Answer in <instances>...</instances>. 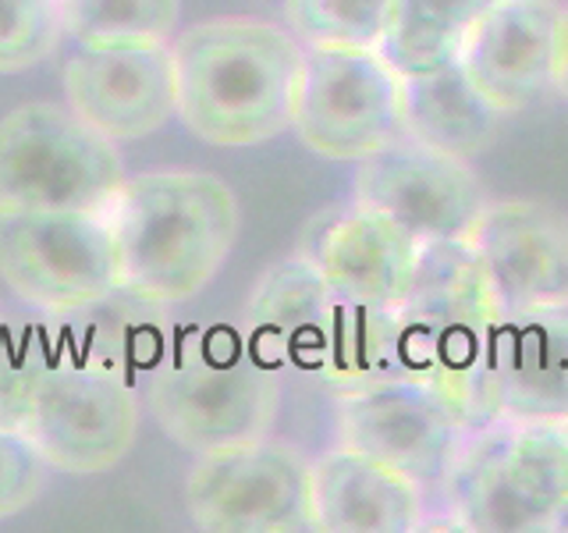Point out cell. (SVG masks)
<instances>
[{
  "instance_id": "cell-21",
  "label": "cell",
  "mask_w": 568,
  "mask_h": 533,
  "mask_svg": "<svg viewBox=\"0 0 568 533\" xmlns=\"http://www.w3.org/2000/svg\"><path fill=\"white\" fill-rule=\"evenodd\" d=\"M402 111L408 139L440 153H452L458 160H473L476 153L490 150L505 118L469 82L466 68L458 61L426 71V76L405 79Z\"/></svg>"
},
{
  "instance_id": "cell-25",
  "label": "cell",
  "mask_w": 568,
  "mask_h": 533,
  "mask_svg": "<svg viewBox=\"0 0 568 533\" xmlns=\"http://www.w3.org/2000/svg\"><path fill=\"white\" fill-rule=\"evenodd\" d=\"M390 0H284V22L302 47L377 50Z\"/></svg>"
},
{
  "instance_id": "cell-24",
  "label": "cell",
  "mask_w": 568,
  "mask_h": 533,
  "mask_svg": "<svg viewBox=\"0 0 568 533\" xmlns=\"http://www.w3.org/2000/svg\"><path fill=\"white\" fill-rule=\"evenodd\" d=\"M182 0H61L64 40L75 47L171 43Z\"/></svg>"
},
{
  "instance_id": "cell-19",
  "label": "cell",
  "mask_w": 568,
  "mask_h": 533,
  "mask_svg": "<svg viewBox=\"0 0 568 533\" xmlns=\"http://www.w3.org/2000/svg\"><path fill=\"white\" fill-rule=\"evenodd\" d=\"M47 316L61 363L103 370L135 384V378L153 373L168 360L171 306L124 281L75 310Z\"/></svg>"
},
{
  "instance_id": "cell-17",
  "label": "cell",
  "mask_w": 568,
  "mask_h": 533,
  "mask_svg": "<svg viewBox=\"0 0 568 533\" xmlns=\"http://www.w3.org/2000/svg\"><path fill=\"white\" fill-rule=\"evenodd\" d=\"M558 0H494L469 32L458 64L501 114L526 111L555 89Z\"/></svg>"
},
{
  "instance_id": "cell-20",
  "label": "cell",
  "mask_w": 568,
  "mask_h": 533,
  "mask_svg": "<svg viewBox=\"0 0 568 533\" xmlns=\"http://www.w3.org/2000/svg\"><path fill=\"white\" fill-rule=\"evenodd\" d=\"M313 526L324 533H413L430 526V497L416 480L345 444L310 462Z\"/></svg>"
},
{
  "instance_id": "cell-9",
  "label": "cell",
  "mask_w": 568,
  "mask_h": 533,
  "mask_svg": "<svg viewBox=\"0 0 568 533\" xmlns=\"http://www.w3.org/2000/svg\"><path fill=\"white\" fill-rule=\"evenodd\" d=\"M334 431L337 444L387 462L437 497L469 426L437 388L395 373L337 391Z\"/></svg>"
},
{
  "instance_id": "cell-11",
  "label": "cell",
  "mask_w": 568,
  "mask_h": 533,
  "mask_svg": "<svg viewBox=\"0 0 568 533\" xmlns=\"http://www.w3.org/2000/svg\"><path fill=\"white\" fill-rule=\"evenodd\" d=\"M192 523L206 533H306L310 459L271 438L195 455L185 480Z\"/></svg>"
},
{
  "instance_id": "cell-8",
  "label": "cell",
  "mask_w": 568,
  "mask_h": 533,
  "mask_svg": "<svg viewBox=\"0 0 568 533\" xmlns=\"http://www.w3.org/2000/svg\"><path fill=\"white\" fill-rule=\"evenodd\" d=\"M0 281L36 313H64L121 284L111 210H0Z\"/></svg>"
},
{
  "instance_id": "cell-18",
  "label": "cell",
  "mask_w": 568,
  "mask_h": 533,
  "mask_svg": "<svg viewBox=\"0 0 568 533\" xmlns=\"http://www.w3.org/2000/svg\"><path fill=\"white\" fill-rule=\"evenodd\" d=\"M494 420H568V302L501 313L490 363Z\"/></svg>"
},
{
  "instance_id": "cell-4",
  "label": "cell",
  "mask_w": 568,
  "mask_h": 533,
  "mask_svg": "<svg viewBox=\"0 0 568 533\" xmlns=\"http://www.w3.org/2000/svg\"><path fill=\"white\" fill-rule=\"evenodd\" d=\"M121 281L156 302H189L221 271L239 235V200L206 171L124 178L111 203Z\"/></svg>"
},
{
  "instance_id": "cell-13",
  "label": "cell",
  "mask_w": 568,
  "mask_h": 533,
  "mask_svg": "<svg viewBox=\"0 0 568 533\" xmlns=\"http://www.w3.org/2000/svg\"><path fill=\"white\" fill-rule=\"evenodd\" d=\"M352 200L384 213L416 242L469 239L490 203L469 160L423 147L408 135L359 160Z\"/></svg>"
},
{
  "instance_id": "cell-22",
  "label": "cell",
  "mask_w": 568,
  "mask_h": 533,
  "mask_svg": "<svg viewBox=\"0 0 568 533\" xmlns=\"http://www.w3.org/2000/svg\"><path fill=\"white\" fill-rule=\"evenodd\" d=\"M490 4L494 0H390L377 43L381 58L402 79L452 64Z\"/></svg>"
},
{
  "instance_id": "cell-7",
  "label": "cell",
  "mask_w": 568,
  "mask_h": 533,
  "mask_svg": "<svg viewBox=\"0 0 568 533\" xmlns=\"http://www.w3.org/2000/svg\"><path fill=\"white\" fill-rule=\"evenodd\" d=\"M124 178L118 142L71 107L26 103L0 118V210H111Z\"/></svg>"
},
{
  "instance_id": "cell-28",
  "label": "cell",
  "mask_w": 568,
  "mask_h": 533,
  "mask_svg": "<svg viewBox=\"0 0 568 533\" xmlns=\"http://www.w3.org/2000/svg\"><path fill=\"white\" fill-rule=\"evenodd\" d=\"M555 89L558 97L568 100V4H561L558 14V40H555Z\"/></svg>"
},
{
  "instance_id": "cell-2",
  "label": "cell",
  "mask_w": 568,
  "mask_h": 533,
  "mask_svg": "<svg viewBox=\"0 0 568 533\" xmlns=\"http://www.w3.org/2000/svg\"><path fill=\"white\" fill-rule=\"evenodd\" d=\"M501 306L469 239L419 245L416 274L395 310V366L448 399L469 431L494 423L490 363Z\"/></svg>"
},
{
  "instance_id": "cell-1",
  "label": "cell",
  "mask_w": 568,
  "mask_h": 533,
  "mask_svg": "<svg viewBox=\"0 0 568 533\" xmlns=\"http://www.w3.org/2000/svg\"><path fill=\"white\" fill-rule=\"evenodd\" d=\"M174 118L210 147L245 150L292 129L302 47L260 18H213L174 36Z\"/></svg>"
},
{
  "instance_id": "cell-3",
  "label": "cell",
  "mask_w": 568,
  "mask_h": 533,
  "mask_svg": "<svg viewBox=\"0 0 568 533\" xmlns=\"http://www.w3.org/2000/svg\"><path fill=\"white\" fill-rule=\"evenodd\" d=\"M245 338L277 373H306L331 388L395 378V313L345 299L295 253L274 263L245 302Z\"/></svg>"
},
{
  "instance_id": "cell-14",
  "label": "cell",
  "mask_w": 568,
  "mask_h": 533,
  "mask_svg": "<svg viewBox=\"0 0 568 533\" xmlns=\"http://www.w3.org/2000/svg\"><path fill=\"white\" fill-rule=\"evenodd\" d=\"M61 79L71 111L114 142L142 139L174 118L171 43L75 47Z\"/></svg>"
},
{
  "instance_id": "cell-16",
  "label": "cell",
  "mask_w": 568,
  "mask_h": 533,
  "mask_svg": "<svg viewBox=\"0 0 568 533\" xmlns=\"http://www.w3.org/2000/svg\"><path fill=\"white\" fill-rule=\"evenodd\" d=\"M501 313L568 302V218L537 200L487 203L469 235Z\"/></svg>"
},
{
  "instance_id": "cell-6",
  "label": "cell",
  "mask_w": 568,
  "mask_h": 533,
  "mask_svg": "<svg viewBox=\"0 0 568 533\" xmlns=\"http://www.w3.org/2000/svg\"><path fill=\"white\" fill-rule=\"evenodd\" d=\"M146 405L174 444L203 455L271 434L281 405V378L248 338L206 334L150 373Z\"/></svg>"
},
{
  "instance_id": "cell-15",
  "label": "cell",
  "mask_w": 568,
  "mask_h": 533,
  "mask_svg": "<svg viewBox=\"0 0 568 533\" xmlns=\"http://www.w3.org/2000/svg\"><path fill=\"white\" fill-rule=\"evenodd\" d=\"M419 245L405 228L363 203L331 207L306 224L298 253L345 299L395 313L416 274Z\"/></svg>"
},
{
  "instance_id": "cell-26",
  "label": "cell",
  "mask_w": 568,
  "mask_h": 533,
  "mask_svg": "<svg viewBox=\"0 0 568 533\" xmlns=\"http://www.w3.org/2000/svg\"><path fill=\"white\" fill-rule=\"evenodd\" d=\"M61 43V0H0V76L43 64Z\"/></svg>"
},
{
  "instance_id": "cell-10",
  "label": "cell",
  "mask_w": 568,
  "mask_h": 533,
  "mask_svg": "<svg viewBox=\"0 0 568 533\" xmlns=\"http://www.w3.org/2000/svg\"><path fill=\"white\" fill-rule=\"evenodd\" d=\"M402 93L381 50L306 47L292 129L316 157L363 160L405 135Z\"/></svg>"
},
{
  "instance_id": "cell-5",
  "label": "cell",
  "mask_w": 568,
  "mask_h": 533,
  "mask_svg": "<svg viewBox=\"0 0 568 533\" xmlns=\"http://www.w3.org/2000/svg\"><path fill=\"white\" fill-rule=\"evenodd\" d=\"M568 497L561 423L494 420L466 434L437 494L444 520L473 533H550Z\"/></svg>"
},
{
  "instance_id": "cell-29",
  "label": "cell",
  "mask_w": 568,
  "mask_h": 533,
  "mask_svg": "<svg viewBox=\"0 0 568 533\" xmlns=\"http://www.w3.org/2000/svg\"><path fill=\"white\" fill-rule=\"evenodd\" d=\"M550 533H568V497L561 502V509L555 512V520H550Z\"/></svg>"
},
{
  "instance_id": "cell-23",
  "label": "cell",
  "mask_w": 568,
  "mask_h": 533,
  "mask_svg": "<svg viewBox=\"0 0 568 533\" xmlns=\"http://www.w3.org/2000/svg\"><path fill=\"white\" fill-rule=\"evenodd\" d=\"M61 363L50 316L0 310V426L26 431L47 373Z\"/></svg>"
},
{
  "instance_id": "cell-30",
  "label": "cell",
  "mask_w": 568,
  "mask_h": 533,
  "mask_svg": "<svg viewBox=\"0 0 568 533\" xmlns=\"http://www.w3.org/2000/svg\"><path fill=\"white\" fill-rule=\"evenodd\" d=\"M561 434H565V441H568V420L561 423Z\"/></svg>"
},
{
  "instance_id": "cell-27",
  "label": "cell",
  "mask_w": 568,
  "mask_h": 533,
  "mask_svg": "<svg viewBox=\"0 0 568 533\" xmlns=\"http://www.w3.org/2000/svg\"><path fill=\"white\" fill-rule=\"evenodd\" d=\"M47 470V459L26 431L0 426V520H11L40 497Z\"/></svg>"
},
{
  "instance_id": "cell-12",
  "label": "cell",
  "mask_w": 568,
  "mask_h": 533,
  "mask_svg": "<svg viewBox=\"0 0 568 533\" xmlns=\"http://www.w3.org/2000/svg\"><path fill=\"white\" fill-rule=\"evenodd\" d=\"M139 391L114 373L58 363L32 402L29 441L50 470L93 476L114 470L139 434Z\"/></svg>"
}]
</instances>
